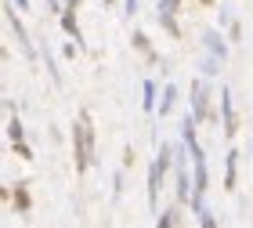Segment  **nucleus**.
<instances>
[{
  "mask_svg": "<svg viewBox=\"0 0 253 228\" xmlns=\"http://www.w3.org/2000/svg\"><path fill=\"white\" fill-rule=\"evenodd\" d=\"M94 159H98L94 156V120H90L87 109H80L73 120V167H76V174L84 178L94 167Z\"/></svg>",
  "mask_w": 253,
  "mask_h": 228,
  "instance_id": "f257e3e1",
  "label": "nucleus"
},
{
  "mask_svg": "<svg viewBox=\"0 0 253 228\" xmlns=\"http://www.w3.org/2000/svg\"><path fill=\"white\" fill-rule=\"evenodd\" d=\"M174 159H177V145H170V141H159L156 145V159L148 163V214H159V192H163V181H167V170L174 167Z\"/></svg>",
  "mask_w": 253,
  "mask_h": 228,
  "instance_id": "f03ea898",
  "label": "nucleus"
},
{
  "mask_svg": "<svg viewBox=\"0 0 253 228\" xmlns=\"http://www.w3.org/2000/svg\"><path fill=\"white\" fill-rule=\"evenodd\" d=\"M210 98H213L210 76H195L188 84V109L199 116V123H221V109H213Z\"/></svg>",
  "mask_w": 253,
  "mask_h": 228,
  "instance_id": "7ed1b4c3",
  "label": "nucleus"
},
{
  "mask_svg": "<svg viewBox=\"0 0 253 228\" xmlns=\"http://www.w3.org/2000/svg\"><path fill=\"white\" fill-rule=\"evenodd\" d=\"M15 0H7V4H4V18H7V26H11V33H15V40H18V47L22 51H26V58L29 62H37L40 58V44H33L29 40V33H26V26H22V18L15 15Z\"/></svg>",
  "mask_w": 253,
  "mask_h": 228,
  "instance_id": "20e7f679",
  "label": "nucleus"
},
{
  "mask_svg": "<svg viewBox=\"0 0 253 228\" xmlns=\"http://www.w3.org/2000/svg\"><path fill=\"white\" fill-rule=\"evenodd\" d=\"M217 109H221V134L228 141H235L239 134V112H235V101H232V91L221 87V94H217Z\"/></svg>",
  "mask_w": 253,
  "mask_h": 228,
  "instance_id": "39448f33",
  "label": "nucleus"
},
{
  "mask_svg": "<svg viewBox=\"0 0 253 228\" xmlns=\"http://www.w3.org/2000/svg\"><path fill=\"white\" fill-rule=\"evenodd\" d=\"M228 47H232V40H228L221 29H203V51H210L221 62H228Z\"/></svg>",
  "mask_w": 253,
  "mask_h": 228,
  "instance_id": "423d86ee",
  "label": "nucleus"
},
{
  "mask_svg": "<svg viewBox=\"0 0 253 228\" xmlns=\"http://www.w3.org/2000/svg\"><path fill=\"white\" fill-rule=\"evenodd\" d=\"M130 44H134V47L145 54V62H148V65H163V69H167V62L159 58V51H152V40H148V33H145V29H134Z\"/></svg>",
  "mask_w": 253,
  "mask_h": 228,
  "instance_id": "0eeeda50",
  "label": "nucleus"
},
{
  "mask_svg": "<svg viewBox=\"0 0 253 228\" xmlns=\"http://www.w3.org/2000/svg\"><path fill=\"white\" fill-rule=\"evenodd\" d=\"M40 58H43V69H47L51 84L62 87V69H58V62H54V51H51V40L47 37H40Z\"/></svg>",
  "mask_w": 253,
  "mask_h": 228,
  "instance_id": "6e6552de",
  "label": "nucleus"
},
{
  "mask_svg": "<svg viewBox=\"0 0 253 228\" xmlns=\"http://www.w3.org/2000/svg\"><path fill=\"white\" fill-rule=\"evenodd\" d=\"M239 149H228V156H224V192H235L239 188Z\"/></svg>",
  "mask_w": 253,
  "mask_h": 228,
  "instance_id": "1a4fd4ad",
  "label": "nucleus"
},
{
  "mask_svg": "<svg viewBox=\"0 0 253 228\" xmlns=\"http://www.w3.org/2000/svg\"><path fill=\"white\" fill-rule=\"evenodd\" d=\"M177 101H181V91H177V84H170V80H167V87H163V101H159L156 116H159V120H167L170 112L177 109Z\"/></svg>",
  "mask_w": 253,
  "mask_h": 228,
  "instance_id": "9d476101",
  "label": "nucleus"
},
{
  "mask_svg": "<svg viewBox=\"0 0 253 228\" xmlns=\"http://www.w3.org/2000/svg\"><path fill=\"white\" fill-rule=\"evenodd\" d=\"M141 109H145V116H156V109H159V101H156V80L152 76L141 80Z\"/></svg>",
  "mask_w": 253,
  "mask_h": 228,
  "instance_id": "9b49d317",
  "label": "nucleus"
},
{
  "mask_svg": "<svg viewBox=\"0 0 253 228\" xmlns=\"http://www.w3.org/2000/svg\"><path fill=\"white\" fill-rule=\"evenodd\" d=\"M181 221H185V207H181L177 199H174V207H170V210L156 214V225H159V228H170V225H181Z\"/></svg>",
  "mask_w": 253,
  "mask_h": 228,
  "instance_id": "f8f14e48",
  "label": "nucleus"
},
{
  "mask_svg": "<svg viewBox=\"0 0 253 228\" xmlns=\"http://www.w3.org/2000/svg\"><path fill=\"white\" fill-rule=\"evenodd\" d=\"M11 199H15V210H18V214H29V210H33L26 181H15V192H11Z\"/></svg>",
  "mask_w": 253,
  "mask_h": 228,
  "instance_id": "ddd939ff",
  "label": "nucleus"
},
{
  "mask_svg": "<svg viewBox=\"0 0 253 228\" xmlns=\"http://www.w3.org/2000/svg\"><path fill=\"white\" fill-rule=\"evenodd\" d=\"M181 0H156V18H177Z\"/></svg>",
  "mask_w": 253,
  "mask_h": 228,
  "instance_id": "4468645a",
  "label": "nucleus"
},
{
  "mask_svg": "<svg viewBox=\"0 0 253 228\" xmlns=\"http://www.w3.org/2000/svg\"><path fill=\"white\" fill-rule=\"evenodd\" d=\"M4 134H7V141H22V138H26V127H22L18 112H11V116H7V127H4Z\"/></svg>",
  "mask_w": 253,
  "mask_h": 228,
  "instance_id": "2eb2a0df",
  "label": "nucleus"
},
{
  "mask_svg": "<svg viewBox=\"0 0 253 228\" xmlns=\"http://www.w3.org/2000/svg\"><path fill=\"white\" fill-rule=\"evenodd\" d=\"M123 174H126L123 167L116 170V174H112V203H120V199H123Z\"/></svg>",
  "mask_w": 253,
  "mask_h": 228,
  "instance_id": "dca6fc26",
  "label": "nucleus"
},
{
  "mask_svg": "<svg viewBox=\"0 0 253 228\" xmlns=\"http://www.w3.org/2000/svg\"><path fill=\"white\" fill-rule=\"evenodd\" d=\"M224 29H228V40H232V44L243 40V26H239V18H228V22H224Z\"/></svg>",
  "mask_w": 253,
  "mask_h": 228,
  "instance_id": "f3484780",
  "label": "nucleus"
},
{
  "mask_svg": "<svg viewBox=\"0 0 253 228\" xmlns=\"http://www.w3.org/2000/svg\"><path fill=\"white\" fill-rule=\"evenodd\" d=\"M11 149H15V156H18V159H33V149L26 145V138H22V141H11Z\"/></svg>",
  "mask_w": 253,
  "mask_h": 228,
  "instance_id": "a211bd4d",
  "label": "nucleus"
},
{
  "mask_svg": "<svg viewBox=\"0 0 253 228\" xmlns=\"http://www.w3.org/2000/svg\"><path fill=\"white\" fill-rule=\"evenodd\" d=\"M123 170H134V149H130V145H126V149H123V163H120Z\"/></svg>",
  "mask_w": 253,
  "mask_h": 228,
  "instance_id": "6ab92c4d",
  "label": "nucleus"
},
{
  "mask_svg": "<svg viewBox=\"0 0 253 228\" xmlns=\"http://www.w3.org/2000/svg\"><path fill=\"white\" fill-rule=\"evenodd\" d=\"M137 7H141V0H123V11H126V18H134V15H137Z\"/></svg>",
  "mask_w": 253,
  "mask_h": 228,
  "instance_id": "aec40b11",
  "label": "nucleus"
},
{
  "mask_svg": "<svg viewBox=\"0 0 253 228\" xmlns=\"http://www.w3.org/2000/svg\"><path fill=\"white\" fill-rule=\"evenodd\" d=\"M15 4H18V11H29V0H15Z\"/></svg>",
  "mask_w": 253,
  "mask_h": 228,
  "instance_id": "412c9836",
  "label": "nucleus"
},
{
  "mask_svg": "<svg viewBox=\"0 0 253 228\" xmlns=\"http://www.w3.org/2000/svg\"><path fill=\"white\" fill-rule=\"evenodd\" d=\"M199 4H203V7H213V0H199Z\"/></svg>",
  "mask_w": 253,
  "mask_h": 228,
  "instance_id": "4be33fe9",
  "label": "nucleus"
},
{
  "mask_svg": "<svg viewBox=\"0 0 253 228\" xmlns=\"http://www.w3.org/2000/svg\"><path fill=\"white\" fill-rule=\"evenodd\" d=\"M105 4H116V0H105Z\"/></svg>",
  "mask_w": 253,
  "mask_h": 228,
  "instance_id": "5701e85b",
  "label": "nucleus"
}]
</instances>
